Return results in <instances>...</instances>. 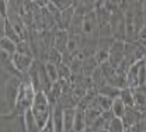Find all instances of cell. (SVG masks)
Masks as SVG:
<instances>
[{
    "mask_svg": "<svg viewBox=\"0 0 146 132\" xmlns=\"http://www.w3.org/2000/svg\"><path fill=\"white\" fill-rule=\"evenodd\" d=\"M45 94H46L48 100H49V104H51L52 108H54L55 105L58 104V101L60 100V97H62V87H60V83H59V82L52 83V86L49 87V90H48Z\"/></svg>",
    "mask_w": 146,
    "mask_h": 132,
    "instance_id": "cell-10",
    "label": "cell"
},
{
    "mask_svg": "<svg viewBox=\"0 0 146 132\" xmlns=\"http://www.w3.org/2000/svg\"><path fill=\"white\" fill-rule=\"evenodd\" d=\"M83 19L84 16L80 14V13H76L74 11V16L72 19V23L69 25V34L72 35H82V30H83Z\"/></svg>",
    "mask_w": 146,
    "mask_h": 132,
    "instance_id": "cell-14",
    "label": "cell"
},
{
    "mask_svg": "<svg viewBox=\"0 0 146 132\" xmlns=\"http://www.w3.org/2000/svg\"><path fill=\"white\" fill-rule=\"evenodd\" d=\"M127 111V105L125 103L121 100V97H115L112 101V107H111V113L114 114V117L117 118H122V115Z\"/></svg>",
    "mask_w": 146,
    "mask_h": 132,
    "instance_id": "cell-17",
    "label": "cell"
},
{
    "mask_svg": "<svg viewBox=\"0 0 146 132\" xmlns=\"http://www.w3.org/2000/svg\"><path fill=\"white\" fill-rule=\"evenodd\" d=\"M52 124H54L55 132H65V125H63V107L58 103L52 108Z\"/></svg>",
    "mask_w": 146,
    "mask_h": 132,
    "instance_id": "cell-7",
    "label": "cell"
},
{
    "mask_svg": "<svg viewBox=\"0 0 146 132\" xmlns=\"http://www.w3.org/2000/svg\"><path fill=\"white\" fill-rule=\"evenodd\" d=\"M46 62H51L54 65H59L62 62V54L56 49V48H49L48 51V56H46Z\"/></svg>",
    "mask_w": 146,
    "mask_h": 132,
    "instance_id": "cell-22",
    "label": "cell"
},
{
    "mask_svg": "<svg viewBox=\"0 0 146 132\" xmlns=\"http://www.w3.org/2000/svg\"><path fill=\"white\" fill-rule=\"evenodd\" d=\"M138 69H139V62L131 65L128 68L127 73H125V80H127V87L135 90L139 87V79H138Z\"/></svg>",
    "mask_w": 146,
    "mask_h": 132,
    "instance_id": "cell-6",
    "label": "cell"
},
{
    "mask_svg": "<svg viewBox=\"0 0 146 132\" xmlns=\"http://www.w3.org/2000/svg\"><path fill=\"white\" fill-rule=\"evenodd\" d=\"M68 41H69V31L66 30H59L56 33V37H55V42H54V48H56L60 54L63 51H66L68 48Z\"/></svg>",
    "mask_w": 146,
    "mask_h": 132,
    "instance_id": "cell-11",
    "label": "cell"
},
{
    "mask_svg": "<svg viewBox=\"0 0 146 132\" xmlns=\"http://www.w3.org/2000/svg\"><path fill=\"white\" fill-rule=\"evenodd\" d=\"M0 49H1L3 52H6L7 55L13 56V55L17 52V44H16L14 41H11L10 38L3 37L0 39Z\"/></svg>",
    "mask_w": 146,
    "mask_h": 132,
    "instance_id": "cell-15",
    "label": "cell"
},
{
    "mask_svg": "<svg viewBox=\"0 0 146 132\" xmlns=\"http://www.w3.org/2000/svg\"><path fill=\"white\" fill-rule=\"evenodd\" d=\"M73 59H74V55H73V54H70L69 51H63V52H62V62H60V63H65V65L70 66Z\"/></svg>",
    "mask_w": 146,
    "mask_h": 132,
    "instance_id": "cell-24",
    "label": "cell"
},
{
    "mask_svg": "<svg viewBox=\"0 0 146 132\" xmlns=\"http://www.w3.org/2000/svg\"><path fill=\"white\" fill-rule=\"evenodd\" d=\"M6 21H7V19H6V17H3V16L0 14V39L4 37V31H6Z\"/></svg>",
    "mask_w": 146,
    "mask_h": 132,
    "instance_id": "cell-25",
    "label": "cell"
},
{
    "mask_svg": "<svg viewBox=\"0 0 146 132\" xmlns=\"http://www.w3.org/2000/svg\"><path fill=\"white\" fill-rule=\"evenodd\" d=\"M98 62H97V59L94 55H91V56H87L83 59V76H86V77H91L93 73L98 69Z\"/></svg>",
    "mask_w": 146,
    "mask_h": 132,
    "instance_id": "cell-12",
    "label": "cell"
},
{
    "mask_svg": "<svg viewBox=\"0 0 146 132\" xmlns=\"http://www.w3.org/2000/svg\"><path fill=\"white\" fill-rule=\"evenodd\" d=\"M125 125H124V122H122V119L121 118H117V117H114L112 119H111V122H110L108 125V132H125Z\"/></svg>",
    "mask_w": 146,
    "mask_h": 132,
    "instance_id": "cell-20",
    "label": "cell"
},
{
    "mask_svg": "<svg viewBox=\"0 0 146 132\" xmlns=\"http://www.w3.org/2000/svg\"><path fill=\"white\" fill-rule=\"evenodd\" d=\"M13 63H14V66L17 68L18 72H21L23 75L24 73H27L28 70H30V68L34 65V62H35V59L34 56H31V55H24V54H20V52H16L13 56Z\"/></svg>",
    "mask_w": 146,
    "mask_h": 132,
    "instance_id": "cell-5",
    "label": "cell"
},
{
    "mask_svg": "<svg viewBox=\"0 0 146 132\" xmlns=\"http://www.w3.org/2000/svg\"><path fill=\"white\" fill-rule=\"evenodd\" d=\"M21 83H23V79L13 77V76H9V79L4 83V100H6V104H7L10 113H14V110H16Z\"/></svg>",
    "mask_w": 146,
    "mask_h": 132,
    "instance_id": "cell-3",
    "label": "cell"
},
{
    "mask_svg": "<svg viewBox=\"0 0 146 132\" xmlns=\"http://www.w3.org/2000/svg\"><path fill=\"white\" fill-rule=\"evenodd\" d=\"M45 72L51 83L59 82V75H58V65H54L51 62H45Z\"/></svg>",
    "mask_w": 146,
    "mask_h": 132,
    "instance_id": "cell-19",
    "label": "cell"
},
{
    "mask_svg": "<svg viewBox=\"0 0 146 132\" xmlns=\"http://www.w3.org/2000/svg\"><path fill=\"white\" fill-rule=\"evenodd\" d=\"M74 113H76V108H63V125H65V132L73 131Z\"/></svg>",
    "mask_w": 146,
    "mask_h": 132,
    "instance_id": "cell-16",
    "label": "cell"
},
{
    "mask_svg": "<svg viewBox=\"0 0 146 132\" xmlns=\"http://www.w3.org/2000/svg\"><path fill=\"white\" fill-rule=\"evenodd\" d=\"M125 59V41L122 39H115L114 44L110 48L108 62L114 68H119Z\"/></svg>",
    "mask_w": 146,
    "mask_h": 132,
    "instance_id": "cell-4",
    "label": "cell"
},
{
    "mask_svg": "<svg viewBox=\"0 0 146 132\" xmlns=\"http://www.w3.org/2000/svg\"><path fill=\"white\" fill-rule=\"evenodd\" d=\"M58 75H59V80H62V79H72L70 66H68L65 63H59L58 65Z\"/></svg>",
    "mask_w": 146,
    "mask_h": 132,
    "instance_id": "cell-23",
    "label": "cell"
},
{
    "mask_svg": "<svg viewBox=\"0 0 146 132\" xmlns=\"http://www.w3.org/2000/svg\"><path fill=\"white\" fill-rule=\"evenodd\" d=\"M119 97H121V100L125 103V105L127 107H135V98H133V90L132 89H129V87H124L122 90H121V93H119Z\"/></svg>",
    "mask_w": 146,
    "mask_h": 132,
    "instance_id": "cell-18",
    "label": "cell"
},
{
    "mask_svg": "<svg viewBox=\"0 0 146 132\" xmlns=\"http://www.w3.org/2000/svg\"><path fill=\"white\" fill-rule=\"evenodd\" d=\"M35 90L33 87V84L28 82H24L21 83V87H20V93H18V98H17V104H16V110L14 113L17 115H23L25 111L31 110L33 108V104H34V98H35Z\"/></svg>",
    "mask_w": 146,
    "mask_h": 132,
    "instance_id": "cell-2",
    "label": "cell"
},
{
    "mask_svg": "<svg viewBox=\"0 0 146 132\" xmlns=\"http://www.w3.org/2000/svg\"><path fill=\"white\" fill-rule=\"evenodd\" d=\"M4 37L10 38L11 41H14L16 44H18L20 41H21V38H20V35H18L17 33H16V30H14V27L11 25V23L7 20L6 21V31H4Z\"/></svg>",
    "mask_w": 146,
    "mask_h": 132,
    "instance_id": "cell-21",
    "label": "cell"
},
{
    "mask_svg": "<svg viewBox=\"0 0 146 132\" xmlns=\"http://www.w3.org/2000/svg\"><path fill=\"white\" fill-rule=\"evenodd\" d=\"M33 114L35 117V122L39 131L48 124V121L52 117V105L49 104V100L45 94V92H36L34 104H33Z\"/></svg>",
    "mask_w": 146,
    "mask_h": 132,
    "instance_id": "cell-1",
    "label": "cell"
},
{
    "mask_svg": "<svg viewBox=\"0 0 146 132\" xmlns=\"http://www.w3.org/2000/svg\"><path fill=\"white\" fill-rule=\"evenodd\" d=\"M86 128H87V124H86V115H84V111L76 108L74 119H73V132H84Z\"/></svg>",
    "mask_w": 146,
    "mask_h": 132,
    "instance_id": "cell-13",
    "label": "cell"
},
{
    "mask_svg": "<svg viewBox=\"0 0 146 132\" xmlns=\"http://www.w3.org/2000/svg\"><path fill=\"white\" fill-rule=\"evenodd\" d=\"M73 16H74V6H73V4L70 7L62 10V11H60L59 24H58L59 30H66V31H68V30H69V25H70V23H72Z\"/></svg>",
    "mask_w": 146,
    "mask_h": 132,
    "instance_id": "cell-9",
    "label": "cell"
},
{
    "mask_svg": "<svg viewBox=\"0 0 146 132\" xmlns=\"http://www.w3.org/2000/svg\"><path fill=\"white\" fill-rule=\"evenodd\" d=\"M141 115L142 113L141 111H138L135 107H127V111L125 114L122 115V122H124V125H125V128H131V127H133L135 124H138L139 122V119H141Z\"/></svg>",
    "mask_w": 146,
    "mask_h": 132,
    "instance_id": "cell-8",
    "label": "cell"
}]
</instances>
